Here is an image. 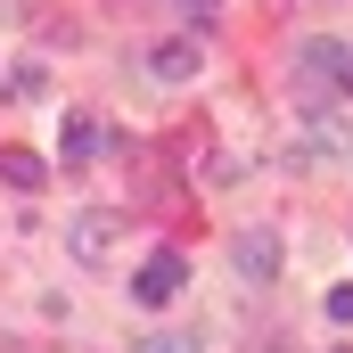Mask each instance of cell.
<instances>
[{
  "instance_id": "obj_11",
  "label": "cell",
  "mask_w": 353,
  "mask_h": 353,
  "mask_svg": "<svg viewBox=\"0 0 353 353\" xmlns=\"http://www.w3.org/2000/svg\"><path fill=\"white\" fill-rule=\"evenodd\" d=\"M337 353H345V345H337Z\"/></svg>"
},
{
  "instance_id": "obj_2",
  "label": "cell",
  "mask_w": 353,
  "mask_h": 353,
  "mask_svg": "<svg viewBox=\"0 0 353 353\" xmlns=\"http://www.w3.org/2000/svg\"><path fill=\"white\" fill-rule=\"evenodd\" d=\"M115 239H123V222H115L107 205H90V214H74V230H66V255H74V263H107Z\"/></svg>"
},
{
  "instance_id": "obj_8",
  "label": "cell",
  "mask_w": 353,
  "mask_h": 353,
  "mask_svg": "<svg viewBox=\"0 0 353 353\" xmlns=\"http://www.w3.org/2000/svg\"><path fill=\"white\" fill-rule=\"evenodd\" d=\"M140 353H197V337H173V329H157V337H148Z\"/></svg>"
},
{
  "instance_id": "obj_6",
  "label": "cell",
  "mask_w": 353,
  "mask_h": 353,
  "mask_svg": "<svg viewBox=\"0 0 353 353\" xmlns=\"http://www.w3.org/2000/svg\"><path fill=\"white\" fill-rule=\"evenodd\" d=\"M0 181H8V189H25V197H33V189H41V181H50V165H41V157H33V148H0Z\"/></svg>"
},
{
  "instance_id": "obj_10",
  "label": "cell",
  "mask_w": 353,
  "mask_h": 353,
  "mask_svg": "<svg viewBox=\"0 0 353 353\" xmlns=\"http://www.w3.org/2000/svg\"><path fill=\"white\" fill-rule=\"evenodd\" d=\"M189 8H197V17H214V0H189Z\"/></svg>"
},
{
  "instance_id": "obj_1",
  "label": "cell",
  "mask_w": 353,
  "mask_h": 353,
  "mask_svg": "<svg viewBox=\"0 0 353 353\" xmlns=\"http://www.w3.org/2000/svg\"><path fill=\"white\" fill-rule=\"evenodd\" d=\"M181 288H189V255H181V247H157L148 263L132 271V296H140V304H173Z\"/></svg>"
},
{
  "instance_id": "obj_5",
  "label": "cell",
  "mask_w": 353,
  "mask_h": 353,
  "mask_svg": "<svg viewBox=\"0 0 353 353\" xmlns=\"http://www.w3.org/2000/svg\"><path fill=\"white\" fill-rule=\"evenodd\" d=\"M148 74H157V83H189V74H197V50H189V41H157V50H148Z\"/></svg>"
},
{
  "instance_id": "obj_4",
  "label": "cell",
  "mask_w": 353,
  "mask_h": 353,
  "mask_svg": "<svg viewBox=\"0 0 353 353\" xmlns=\"http://www.w3.org/2000/svg\"><path fill=\"white\" fill-rule=\"evenodd\" d=\"M230 263L247 279H279V230H239L230 239Z\"/></svg>"
},
{
  "instance_id": "obj_7",
  "label": "cell",
  "mask_w": 353,
  "mask_h": 353,
  "mask_svg": "<svg viewBox=\"0 0 353 353\" xmlns=\"http://www.w3.org/2000/svg\"><path fill=\"white\" fill-rule=\"evenodd\" d=\"M99 148H107V123H99V115H66V157L83 165V157H99Z\"/></svg>"
},
{
  "instance_id": "obj_9",
  "label": "cell",
  "mask_w": 353,
  "mask_h": 353,
  "mask_svg": "<svg viewBox=\"0 0 353 353\" xmlns=\"http://www.w3.org/2000/svg\"><path fill=\"white\" fill-rule=\"evenodd\" d=\"M329 321H353V288H329Z\"/></svg>"
},
{
  "instance_id": "obj_3",
  "label": "cell",
  "mask_w": 353,
  "mask_h": 353,
  "mask_svg": "<svg viewBox=\"0 0 353 353\" xmlns=\"http://www.w3.org/2000/svg\"><path fill=\"white\" fill-rule=\"evenodd\" d=\"M296 66H304V99H321V83H329V90L345 83L353 50H345V41H304V50H296Z\"/></svg>"
}]
</instances>
